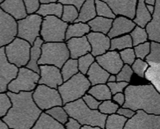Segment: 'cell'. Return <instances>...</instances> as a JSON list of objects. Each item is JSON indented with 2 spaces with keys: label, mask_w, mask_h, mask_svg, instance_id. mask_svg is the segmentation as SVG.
I'll use <instances>...</instances> for the list:
<instances>
[{
  "label": "cell",
  "mask_w": 160,
  "mask_h": 129,
  "mask_svg": "<svg viewBox=\"0 0 160 129\" xmlns=\"http://www.w3.org/2000/svg\"><path fill=\"white\" fill-rule=\"evenodd\" d=\"M155 1L156 0H144V3H145V5H155Z\"/></svg>",
  "instance_id": "obj_58"
},
{
  "label": "cell",
  "mask_w": 160,
  "mask_h": 129,
  "mask_svg": "<svg viewBox=\"0 0 160 129\" xmlns=\"http://www.w3.org/2000/svg\"><path fill=\"white\" fill-rule=\"evenodd\" d=\"M91 32L87 23H72L68 25L65 33V41L71 38L83 37Z\"/></svg>",
  "instance_id": "obj_27"
},
{
  "label": "cell",
  "mask_w": 160,
  "mask_h": 129,
  "mask_svg": "<svg viewBox=\"0 0 160 129\" xmlns=\"http://www.w3.org/2000/svg\"><path fill=\"white\" fill-rule=\"evenodd\" d=\"M12 107L1 118L11 129H31L43 112L38 108L33 99L32 91L13 93L6 91Z\"/></svg>",
  "instance_id": "obj_1"
},
{
  "label": "cell",
  "mask_w": 160,
  "mask_h": 129,
  "mask_svg": "<svg viewBox=\"0 0 160 129\" xmlns=\"http://www.w3.org/2000/svg\"><path fill=\"white\" fill-rule=\"evenodd\" d=\"M12 107V102L6 92H0V118H3Z\"/></svg>",
  "instance_id": "obj_44"
},
{
  "label": "cell",
  "mask_w": 160,
  "mask_h": 129,
  "mask_svg": "<svg viewBox=\"0 0 160 129\" xmlns=\"http://www.w3.org/2000/svg\"><path fill=\"white\" fill-rule=\"evenodd\" d=\"M146 8L148 10V12L152 14L153 13V12H154V5H146Z\"/></svg>",
  "instance_id": "obj_55"
},
{
  "label": "cell",
  "mask_w": 160,
  "mask_h": 129,
  "mask_svg": "<svg viewBox=\"0 0 160 129\" xmlns=\"http://www.w3.org/2000/svg\"><path fill=\"white\" fill-rule=\"evenodd\" d=\"M24 5L28 15L36 13L40 8V0H23Z\"/></svg>",
  "instance_id": "obj_46"
},
{
  "label": "cell",
  "mask_w": 160,
  "mask_h": 129,
  "mask_svg": "<svg viewBox=\"0 0 160 129\" xmlns=\"http://www.w3.org/2000/svg\"><path fill=\"white\" fill-rule=\"evenodd\" d=\"M44 112L62 125L65 124L69 119V115L67 114L63 106H60V105L54 106L48 110H46Z\"/></svg>",
  "instance_id": "obj_34"
},
{
  "label": "cell",
  "mask_w": 160,
  "mask_h": 129,
  "mask_svg": "<svg viewBox=\"0 0 160 129\" xmlns=\"http://www.w3.org/2000/svg\"><path fill=\"white\" fill-rule=\"evenodd\" d=\"M130 67H131L134 74H136L137 76L141 77V78H144L145 77L146 71L148 70V69H149L150 66H149V64L144 60L137 58Z\"/></svg>",
  "instance_id": "obj_41"
},
{
  "label": "cell",
  "mask_w": 160,
  "mask_h": 129,
  "mask_svg": "<svg viewBox=\"0 0 160 129\" xmlns=\"http://www.w3.org/2000/svg\"><path fill=\"white\" fill-rule=\"evenodd\" d=\"M107 3L115 16H124L133 19L137 0H101Z\"/></svg>",
  "instance_id": "obj_16"
},
{
  "label": "cell",
  "mask_w": 160,
  "mask_h": 129,
  "mask_svg": "<svg viewBox=\"0 0 160 129\" xmlns=\"http://www.w3.org/2000/svg\"><path fill=\"white\" fill-rule=\"evenodd\" d=\"M44 41L41 38V36H39L34 41V42L31 47L30 49V57H29V62L26 65V68H28L29 69L36 72L37 74L40 75V67L38 65V61L41 57V54H42V45Z\"/></svg>",
  "instance_id": "obj_23"
},
{
  "label": "cell",
  "mask_w": 160,
  "mask_h": 129,
  "mask_svg": "<svg viewBox=\"0 0 160 129\" xmlns=\"http://www.w3.org/2000/svg\"><path fill=\"white\" fill-rule=\"evenodd\" d=\"M112 23H113V19L96 16L94 19L90 20L87 24L89 26L91 32L100 33L107 35L112 26Z\"/></svg>",
  "instance_id": "obj_26"
},
{
  "label": "cell",
  "mask_w": 160,
  "mask_h": 129,
  "mask_svg": "<svg viewBox=\"0 0 160 129\" xmlns=\"http://www.w3.org/2000/svg\"><path fill=\"white\" fill-rule=\"evenodd\" d=\"M94 4L95 11H96V15L97 16L111 19H113L116 17L107 3H105L101 0H94Z\"/></svg>",
  "instance_id": "obj_37"
},
{
  "label": "cell",
  "mask_w": 160,
  "mask_h": 129,
  "mask_svg": "<svg viewBox=\"0 0 160 129\" xmlns=\"http://www.w3.org/2000/svg\"><path fill=\"white\" fill-rule=\"evenodd\" d=\"M95 62V57L91 54L88 53L85 55L81 56L78 59V71L83 74V75H86V73L88 71L89 68L91 65Z\"/></svg>",
  "instance_id": "obj_39"
},
{
  "label": "cell",
  "mask_w": 160,
  "mask_h": 129,
  "mask_svg": "<svg viewBox=\"0 0 160 129\" xmlns=\"http://www.w3.org/2000/svg\"><path fill=\"white\" fill-rule=\"evenodd\" d=\"M0 129H11V128H10L7 125L5 124L3 120L0 119Z\"/></svg>",
  "instance_id": "obj_54"
},
{
  "label": "cell",
  "mask_w": 160,
  "mask_h": 129,
  "mask_svg": "<svg viewBox=\"0 0 160 129\" xmlns=\"http://www.w3.org/2000/svg\"><path fill=\"white\" fill-rule=\"evenodd\" d=\"M113 82H116V77L115 75H110L108 79V83H113Z\"/></svg>",
  "instance_id": "obj_57"
},
{
  "label": "cell",
  "mask_w": 160,
  "mask_h": 129,
  "mask_svg": "<svg viewBox=\"0 0 160 129\" xmlns=\"http://www.w3.org/2000/svg\"><path fill=\"white\" fill-rule=\"evenodd\" d=\"M68 24L56 16H46L42 19L40 36L44 42H63Z\"/></svg>",
  "instance_id": "obj_6"
},
{
  "label": "cell",
  "mask_w": 160,
  "mask_h": 129,
  "mask_svg": "<svg viewBox=\"0 0 160 129\" xmlns=\"http://www.w3.org/2000/svg\"><path fill=\"white\" fill-rule=\"evenodd\" d=\"M86 38L91 45V54L96 57L108 52L110 48V39L108 35L100 33L90 32Z\"/></svg>",
  "instance_id": "obj_17"
},
{
  "label": "cell",
  "mask_w": 160,
  "mask_h": 129,
  "mask_svg": "<svg viewBox=\"0 0 160 129\" xmlns=\"http://www.w3.org/2000/svg\"><path fill=\"white\" fill-rule=\"evenodd\" d=\"M32 96L35 105L42 112L57 105L63 106L61 96L57 89H53L44 84H38L32 91Z\"/></svg>",
  "instance_id": "obj_9"
},
{
  "label": "cell",
  "mask_w": 160,
  "mask_h": 129,
  "mask_svg": "<svg viewBox=\"0 0 160 129\" xmlns=\"http://www.w3.org/2000/svg\"><path fill=\"white\" fill-rule=\"evenodd\" d=\"M59 0H40V4H51V3H58Z\"/></svg>",
  "instance_id": "obj_53"
},
{
  "label": "cell",
  "mask_w": 160,
  "mask_h": 129,
  "mask_svg": "<svg viewBox=\"0 0 160 129\" xmlns=\"http://www.w3.org/2000/svg\"><path fill=\"white\" fill-rule=\"evenodd\" d=\"M17 37V20L0 8V48L5 47Z\"/></svg>",
  "instance_id": "obj_12"
},
{
  "label": "cell",
  "mask_w": 160,
  "mask_h": 129,
  "mask_svg": "<svg viewBox=\"0 0 160 129\" xmlns=\"http://www.w3.org/2000/svg\"><path fill=\"white\" fill-rule=\"evenodd\" d=\"M86 0H59L58 3H60L62 5H73L75 6L76 9L79 11L81 6L85 3Z\"/></svg>",
  "instance_id": "obj_49"
},
{
  "label": "cell",
  "mask_w": 160,
  "mask_h": 129,
  "mask_svg": "<svg viewBox=\"0 0 160 129\" xmlns=\"http://www.w3.org/2000/svg\"><path fill=\"white\" fill-rule=\"evenodd\" d=\"M133 48L132 40L129 34H125L115 38L110 39V48L111 51H121L125 48Z\"/></svg>",
  "instance_id": "obj_31"
},
{
  "label": "cell",
  "mask_w": 160,
  "mask_h": 129,
  "mask_svg": "<svg viewBox=\"0 0 160 129\" xmlns=\"http://www.w3.org/2000/svg\"><path fill=\"white\" fill-rule=\"evenodd\" d=\"M85 76L89 80L91 85L92 86L96 84H107L110 74L100 67L97 62H94L91 65Z\"/></svg>",
  "instance_id": "obj_22"
},
{
  "label": "cell",
  "mask_w": 160,
  "mask_h": 129,
  "mask_svg": "<svg viewBox=\"0 0 160 129\" xmlns=\"http://www.w3.org/2000/svg\"><path fill=\"white\" fill-rule=\"evenodd\" d=\"M63 126H64L65 129H80L82 127L77 120L72 119L71 117H69L67 122Z\"/></svg>",
  "instance_id": "obj_51"
},
{
  "label": "cell",
  "mask_w": 160,
  "mask_h": 129,
  "mask_svg": "<svg viewBox=\"0 0 160 129\" xmlns=\"http://www.w3.org/2000/svg\"><path fill=\"white\" fill-rule=\"evenodd\" d=\"M82 99H83L85 105H87L90 109H92V110H98V107H99V104H100V101L97 100L92 96L86 93V94H85L82 97Z\"/></svg>",
  "instance_id": "obj_48"
},
{
  "label": "cell",
  "mask_w": 160,
  "mask_h": 129,
  "mask_svg": "<svg viewBox=\"0 0 160 129\" xmlns=\"http://www.w3.org/2000/svg\"><path fill=\"white\" fill-rule=\"evenodd\" d=\"M40 75L26 67L19 68L17 77L7 86V91L19 93L22 91H33L38 85Z\"/></svg>",
  "instance_id": "obj_10"
},
{
  "label": "cell",
  "mask_w": 160,
  "mask_h": 129,
  "mask_svg": "<svg viewBox=\"0 0 160 129\" xmlns=\"http://www.w3.org/2000/svg\"><path fill=\"white\" fill-rule=\"evenodd\" d=\"M119 55H120V57L122 59L123 64H127L129 66H131L133 62L137 59L133 48H125L123 50H121V51H119Z\"/></svg>",
  "instance_id": "obj_43"
},
{
  "label": "cell",
  "mask_w": 160,
  "mask_h": 129,
  "mask_svg": "<svg viewBox=\"0 0 160 129\" xmlns=\"http://www.w3.org/2000/svg\"><path fill=\"white\" fill-rule=\"evenodd\" d=\"M127 120L128 119L117 113L108 115L104 129H123Z\"/></svg>",
  "instance_id": "obj_35"
},
{
  "label": "cell",
  "mask_w": 160,
  "mask_h": 129,
  "mask_svg": "<svg viewBox=\"0 0 160 129\" xmlns=\"http://www.w3.org/2000/svg\"><path fill=\"white\" fill-rule=\"evenodd\" d=\"M61 75L62 77V81L65 82L71 77L75 76L78 73V59H68L65 63L60 69Z\"/></svg>",
  "instance_id": "obj_32"
},
{
  "label": "cell",
  "mask_w": 160,
  "mask_h": 129,
  "mask_svg": "<svg viewBox=\"0 0 160 129\" xmlns=\"http://www.w3.org/2000/svg\"><path fill=\"white\" fill-rule=\"evenodd\" d=\"M133 49H134V52L136 55V57L144 60L150 53V41H148L146 42L135 46V47H133Z\"/></svg>",
  "instance_id": "obj_45"
},
{
  "label": "cell",
  "mask_w": 160,
  "mask_h": 129,
  "mask_svg": "<svg viewBox=\"0 0 160 129\" xmlns=\"http://www.w3.org/2000/svg\"><path fill=\"white\" fill-rule=\"evenodd\" d=\"M18 72L19 68L8 62L5 47L0 48V92L7 91V86L17 77Z\"/></svg>",
  "instance_id": "obj_13"
},
{
  "label": "cell",
  "mask_w": 160,
  "mask_h": 129,
  "mask_svg": "<svg viewBox=\"0 0 160 129\" xmlns=\"http://www.w3.org/2000/svg\"><path fill=\"white\" fill-rule=\"evenodd\" d=\"M123 93L125 102L122 107L134 112L141 110L149 114L160 115L159 91L153 84H128Z\"/></svg>",
  "instance_id": "obj_2"
},
{
  "label": "cell",
  "mask_w": 160,
  "mask_h": 129,
  "mask_svg": "<svg viewBox=\"0 0 160 129\" xmlns=\"http://www.w3.org/2000/svg\"><path fill=\"white\" fill-rule=\"evenodd\" d=\"M63 5L60 3H51V4H42L37 11L36 14L42 16V18L46 16H56L61 19Z\"/></svg>",
  "instance_id": "obj_28"
},
{
  "label": "cell",
  "mask_w": 160,
  "mask_h": 129,
  "mask_svg": "<svg viewBox=\"0 0 160 129\" xmlns=\"http://www.w3.org/2000/svg\"><path fill=\"white\" fill-rule=\"evenodd\" d=\"M31 129H65V127L43 112Z\"/></svg>",
  "instance_id": "obj_29"
},
{
  "label": "cell",
  "mask_w": 160,
  "mask_h": 129,
  "mask_svg": "<svg viewBox=\"0 0 160 129\" xmlns=\"http://www.w3.org/2000/svg\"><path fill=\"white\" fill-rule=\"evenodd\" d=\"M40 79L38 84L57 89L63 83L61 75V70L53 65H40Z\"/></svg>",
  "instance_id": "obj_14"
},
{
  "label": "cell",
  "mask_w": 160,
  "mask_h": 129,
  "mask_svg": "<svg viewBox=\"0 0 160 129\" xmlns=\"http://www.w3.org/2000/svg\"><path fill=\"white\" fill-rule=\"evenodd\" d=\"M63 108L69 117L77 120L81 126L99 127L103 129L105 127L108 115L102 114L98 110L90 109L82 98L66 104Z\"/></svg>",
  "instance_id": "obj_3"
},
{
  "label": "cell",
  "mask_w": 160,
  "mask_h": 129,
  "mask_svg": "<svg viewBox=\"0 0 160 129\" xmlns=\"http://www.w3.org/2000/svg\"><path fill=\"white\" fill-rule=\"evenodd\" d=\"M87 93L92 96L94 98L99 101L109 100L112 98V94L109 90L108 86L107 84H96L90 87Z\"/></svg>",
  "instance_id": "obj_30"
},
{
  "label": "cell",
  "mask_w": 160,
  "mask_h": 129,
  "mask_svg": "<svg viewBox=\"0 0 160 129\" xmlns=\"http://www.w3.org/2000/svg\"><path fill=\"white\" fill-rule=\"evenodd\" d=\"M144 29L148 34V41L160 42V0L155 1L151 19L146 25Z\"/></svg>",
  "instance_id": "obj_20"
},
{
  "label": "cell",
  "mask_w": 160,
  "mask_h": 129,
  "mask_svg": "<svg viewBox=\"0 0 160 129\" xmlns=\"http://www.w3.org/2000/svg\"><path fill=\"white\" fill-rule=\"evenodd\" d=\"M68 59H70V52L65 41L44 42L42 45V54L38 65H53L61 69Z\"/></svg>",
  "instance_id": "obj_5"
},
{
  "label": "cell",
  "mask_w": 160,
  "mask_h": 129,
  "mask_svg": "<svg viewBox=\"0 0 160 129\" xmlns=\"http://www.w3.org/2000/svg\"><path fill=\"white\" fill-rule=\"evenodd\" d=\"M116 113L119 115H121V116H123L124 118H126V119L128 120V119H130V118H132V117L134 116V114L136 113V112L130 110V109H128V108H125V107H122V106H120V107L118 108Z\"/></svg>",
  "instance_id": "obj_50"
},
{
  "label": "cell",
  "mask_w": 160,
  "mask_h": 129,
  "mask_svg": "<svg viewBox=\"0 0 160 129\" xmlns=\"http://www.w3.org/2000/svg\"><path fill=\"white\" fill-rule=\"evenodd\" d=\"M129 35L131 37L133 47L148 41V34L146 33L145 29L138 26H136L134 27V29L129 33Z\"/></svg>",
  "instance_id": "obj_36"
},
{
  "label": "cell",
  "mask_w": 160,
  "mask_h": 129,
  "mask_svg": "<svg viewBox=\"0 0 160 129\" xmlns=\"http://www.w3.org/2000/svg\"><path fill=\"white\" fill-rule=\"evenodd\" d=\"M0 8L17 21L28 16L23 0H4L0 4Z\"/></svg>",
  "instance_id": "obj_21"
},
{
  "label": "cell",
  "mask_w": 160,
  "mask_h": 129,
  "mask_svg": "<svg viewBox=\"0 0 160 129\" xmlns=\"http://www.w3.org/2000/svg\"><path fill=\"white\" fill-rule=\"evenodd\" d=\"M80 129H103L99 127H91V126H82Z\"/></svg>",
  "instance_id": "obj_56"
},
{
  "label": "cell",
  "mask_w": 160,
  "mask_h": 129,
  "mask_svg": "<svg viewBox=\"0 0 160 129\" xmlns=\"http://www.w3.org/2000/svg\"><path fill=\"white\" fill-rule=\"evenodd\" d=\"M95 62L110 75H116L124 65L119 52L111 50H108L101 55L96 56Z\"/></svg>",
  "instance_id": "obj_15"
},
{
  "label": "cell",
  "mask_w": 160,
  "mask_h": 129,
  "mask_svg": "<svg viewBox=\"0 0 160 129\" xmlns=\"http://www.w3.org/2000/svg\"><path fill=\"white\" fill-rule=\"evenodd\" d=\"M3 1H4V0H0V4H1V3H2Z\"/></svg>",
  "instance_id": "obj_59"
},
{
  "label": "cell",
  "mask_w": 160,
  "mask_h": 129,
  "mask_svg": "<svg viewBox=\"0 0 160 129\" xmlns=\"http://www.w3.org/2000/svg\"><path fill=\"white\" fill-rule=\"evenodd\" d=\"M94 0H86L78 11V16L74 23H88L96 17Z\"/></svg>",
  "instance_id": "obj_25"
},
{
  "label": "cell",
  "mask_w": 160,
  "mask_h": 129,
  "mask_svg": "<svg viewBox=\"0 0 160 129\" xmlns=\"http://www.w3.org/2000/svg\"><path fill=\"white\" fill-rule=\"evenodd\" d=\"M68 50L70 52V58L78 59L88 53H91L90 45L86 36L71 38L65 41Z\"/></svg>",
  "instance_id": "obj_19"
},
{
  "label": "cell",
  "mask_w": 160,
  "mask_h": 129,
  "mask_svg": "<svg viewBox=\"0 0 160 129\" xmlns=\"http://www.w3.org/2000/svg\"><path fill=\"white\" fill-rule=\"evenodd\" d=\"M111 99L114 103H116L119 106H122L124 102H125V96H124L123 92H119V93H116V94L112 96V98Z\"/></svg>",
  "instance_id": "obj_52"
},
{
  "label": "cell",
  "mask_w": 160,
  "mask_h": 129,
  "mask_svg": "<svg viewBox=\"0 0 160 129\" xmlns=\"http://www.w3.org/2000/svg\"><path fill=\"white\" fill-rule=\"evenodd\" d=\"M134 75V72L132 70L131 67L129 65L124 64L121 70L115 75L116 82H125L129 84L131 81V78Z\"/></svg>",
  "instance_id": "obj_42"
},
{
  "label": "cell",
  "mask_w": 160,
  "mask_h": 129,
  "mask_svg": "<svg viewBox=\"0 0 160 129\" xmlns=\"http://www.w3.org/2000/svg\"><path fill=\"white\" fill-rule=\"evenodd\" d=\"M135 26L136 24L133 22L132 19L124 16H116L113 19L112 26L107 35L109 39H112L125 34H129Z\"/></svg>",
  "instance_id": "obj_18"
},
{
  "label": "cell",
  "mask_w": 160,
  "mask_h": 129,
  "mask_svg": "<svg viewBox=\"0 0 160 129\" xmlns=\"http://www.w3.org/2000/svg\"><path fill=\"white\" fill-rule=\"evenodd\" d=\"M43 18L33 13L17 21V37L23 39L32 46L37 37L40 36Z\"/></svg>",
  "instance_id": "obj_8"
},
{
  "label": "cell",
  "mask_w": 160,
  "mask_h": 129,
  "mask_svg": "<svg viewBox=\"0 0 160 129\" xmlns=\"http://www.w3.org/2000/svg\"><path fill=\"white\" fill-rule=\"evenodd\" d=\"M149 66L159 65L160 62V42L150 41V53L144 59Z\"/></svg>",
  "instance_id": "obj_33"
},
{
  "label": "cell",
  "mask_w": 160,
  "mask_h": 129,
  "mask_svg": "<svg viewBox=\"0 0 160 129\" xmlns=\"http://www.w3.org/2000/svg\"><path fill=\"white\" fill-rule=\"evenodd\" d=\"M31 47L27 41L16 37L5 47V55L8 62L18 68L26 67L29 62Z\"/></svg>",
  "instance_id": "obj_7"
},
{
  "label": "cell",
  "mask_w": 160,
  "mask_h": 129,
  "mask_svg": "<svg viewBox=\"0 0 160 129\" xmlns=\"http://www.w3.org/2000/svg\"><path fill=\"white\" fill-rule=\"evenodd\" d=\"M123 129H160V115L137 111L134 116L126 121Z\"/></svg>",
  "instance_id": "obj_11"
},
{
  "label": "cell",
  "mask_w": 160,
  "mask_h": 129,
  "mask_svg": "<svg viewBox=\"0 0 160 129\" xmlns=\"http://www.w3.org/2000/svg\"><path fill=\"white\" fill-rule=\"evenodd\" d=\"M151 19V14L148 12L146 8L144 0H137V6H136V12L135 17L132 19L133 22L140 27L144 28L145 26Z\"/></svg>",
  "instance_id": "obj_24"
},
{
  "label": "cell",
  "mask_w": 160,
  "mask_h": 129,
  "mask_svg": "<svg viewBox=\"0 0 160 129\" xmlns=\"http://www.w3.org/2000/svg\"><path fill=\"white\" fill-rule=\"evenodd\" d=\"M107 85L108 86L111 94L113 96L119 92H123L125 88L128 85V84L125 82H113V83H107Z\"/></svg>",
  "instance_id": "obj_47"
},
{
  "label": "cell",
  "mask_w": 160,
  "mask_h": 129,
  "mask_svg": "<svg viewBox=\"0 0 160 129\" xmlns=\"http://www.w3.org/2000/svg\"><path fill=\"white\" fill-rule=\"evenodd\" d=\"M78 16V11L73 5H63L61 19L67 24H72Z\"/></svg>",
  "instance_id": "obj_38"
},
{
  "label": "cell",
  "mask_w": 160,
  "mask_h": 129,
  "mask_svg": "<svg viewBox=\"0 0 160 129\" xmlns=\"http://www.w3.org/2000/svg\"><path fill=\"white\" fill-rule=\"evenodd\" d=\"M89 80L85 75L78 72L75 76L58 86L57 91L61 96L62 105L78 100L87 93L91 87Z\"/></svg>",
  "instance_id": "obj_4"
},
{
  "label": "cell",
  "mask_w": 160,
  "mask_h": 129,
  "mask_svg": "<svg viewBox=\"0 0 160 129\" xmlns=\"http://www.w3.org/2000/svg\"><path fill=\"white\" fill-rule=\"evenodd\" d=\"M119 107L120 106L116 103H114L112 99H109V100L101 101L98 107V111L105 115L114 114L116 113Z\"/></svg>",
  "instance_id": "obj_40"
}]
</instances>
